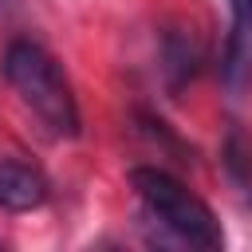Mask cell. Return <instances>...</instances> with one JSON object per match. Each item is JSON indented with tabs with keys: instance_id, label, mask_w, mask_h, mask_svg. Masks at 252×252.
<instances>
[{
	"instance_id": "obj_1",
	"label": "cell",
	"mask_w": 252,
	"mask_h": 252,
	"mask_svg": "<svg viewBox=\"0 0 252 252\" xmlns=\"http://www.w3.org/2000/svg\"><path fill=\"white\" fill-rule=\"evenodd\" d=\"M0 71L8 87L20 94V102L55 134V138H75L79 134V106L71 94L67 75L59 63L32 39H12L0 55Z\"/></svg>"
},
{
	"instance_id": "obj_2",
	"label": "cell",
	"mask_w": 252,
	"mask_h": 252,
	"mask_svg": "<svg viewBox=\"0 0 252 252\" xmlns=\"http://www.w3.org/2000/svg\"><path fill=\"white\" fill-rule=\"evenodd\" d=\"M130 185H134L138 201L146 205V213L154 220H161V228H169L177 240L205 248V252L224 244V232H220V220L213 217V209L197 193H189L173 173H165L158 165H138V169H130Z\"/></svg>"
},
{
	"instance_id": "obj_3",
	"label": "cell",
	"mask_w": 252,
	"mask_h": 252,
	"mask_svg": "<svg viewBox=\"0 0 252 252\" xmlns=\"http://www.w3.org/2000/svg\"><path fill=\"white\" fill-rule=\"evenodd\" d=\"M228 39L220 55V83L240 94L252 83V0H228Z\"/></svg>"
},
{
	"instance_id": "obj_4",
	"label": "cell",
	"mask_w": 252,
	"mask_h": 252,
	"mask_svg": "<svg viewBox=\"0 0 252 252\" xmlns=\"http://www.w3.org/2000/svg\"><path fill=\"white\" fill-rule=\"evenodd\" d=\"M47 201V177L16 158H0V209L8 213H28Z\"/></svg>"
},
{
	"instance_id": "obj_5",
	"label": "cell",
	"mask_w": 252,
	"mask_h": 252,
	"mask_svg": "<svg viewBox=\"0 0 252 252\" xmlns=\"http://www.w3.org/2000/svg\"><path fill=\"white\" fill-rule=\"evenodd\" d=\"M220 165L228 185L236 189V197L244 205H252V138H244V130H228L220 142Z\"/></svg>"
}]
</instances>
